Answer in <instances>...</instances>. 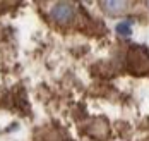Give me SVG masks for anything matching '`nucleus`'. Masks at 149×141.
I'll return each instance as SVG.
<instances>
[{
  "mask_svg": "<svg viewBox=\"0 0 149 141\" xmlns=\"http://www.w3.org/2000/svg\"><path fill=\"white\" fill-rule=\"evenodd\" d=\"M75 16V9L72 4L69 2H57L52 7V19L57 24H67L72 22V19Z\"/></svg>",
  "mask_w": 149,
  "mask_h": 141,
  "instance_id": "1",
  "label": "nucleus"
},
{
  "mask_svg": "<svg viewBox=\"0 0 149 141\" xmlns=\"http://www.w3.org/2000/svg\"><path fill=\"white\" fill-rule=\"evenodd\" d=\"M129 2H125V0H108V2H101V7L104 9V12L106 14H110V16H118V14H123V12H127L129 11Z\"/></svg>",
  "mask_w": 149,
  "mask_h": 141,
  "instance_id": "2",
  "label": "nucleus"
},
{
  "mask_svg": "<svg viewBox=\"0 0 149 141\" xmlns=\"http://www.w3.org/2000/svg\"><path fill=\"white\" fill-rule=\"evenodd\" d=\"M106 133H108V126L104 122L103 119H98L94 126H93V129H91V134L93 136H96V138H100V140H103L104 136H106Z\"/></svg>",
  "mask_w": 149,
  "mask_h": 141,
  "instance_id": "3",
  "label": "nucleus"
},
{
  "mask_svg": "<svg viewBox=\"0 0 149 141\" xmlns=\"http://www.w3.org/2000/svg\"><path fill=\"white\" fill-rule=\"evenodd\" d=\"M117 33L120 36H130L132 34V22L130 21H122L117 24Z\"/></svg>",
  "mask_w": 149,
  "mask_h": 141,
  "instance_id": "4",
  "label": "nucleus"
}]
</instances>
